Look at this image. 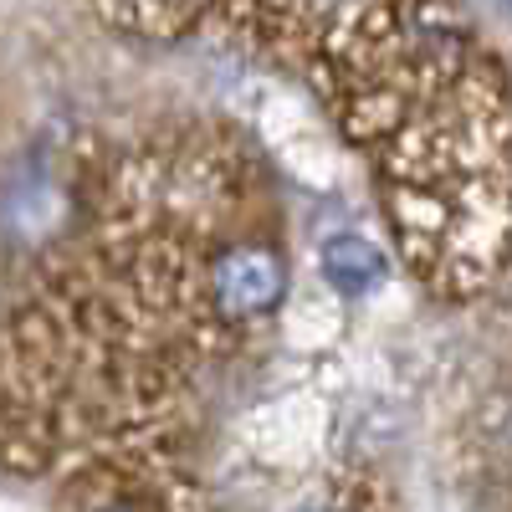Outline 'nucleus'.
<instances>
[{"mask_svg": "<svg viewBox=\"0 0 512 512\" xmlns=\"http://www.w3.org/2000/svg\"><path fill=\"white\" fill-rule=\"evenodd\" d=\"M210 308H216L221 323L246 328V323H262L287 292V267L282 256L262 241H236L226 246L216 262H210Z\"/></svg>", "mask_w": 512, "mask_h": 512, "instance_id": "obj_1", "label": "nucleus"}, {"mask_svg": "<svg viewBox=\"0 0 512 512\" xmlns=\"http://www.w3.org/2000/svg\"><path fill=\"white\" fill-rule=\"evenodd\" d=\"M384 251L364 236H328L323 241V277L338 287V292H349V297H364L384 282Z\"/></svg>", "mask_w": 512, "mask_h": 512, "instance_id": "obj_2", "label": "nucleus"}, {"mask_svg": "<svg viewBox=\"0 0 512 512\" xmlns=\"http://www.w3.org/2000/svg\"><path fill=\"white\" fill-rule=\"evenodd\" d=\"M205 0H98V11L128 31H144V36H169V31H185L195 21V11Z\"/></svg>", "mask_w": 512, "mask_h": 512, "instance_id": "obj_3", "label": "nucleus"}, {"mask_svg": "<svg viewBox=\"0 0 512 512\" xmlns=\"http://www.w3.org/2000/svg\"><path fill=\"white\" fill-rule=\"evenodd\" d=\"M277 6L303 11V16H333V11H344V6H369V0H277Z\"/></svg>", "mask_w": 512, "mask_h": 512, "instance_id": "obj_4", "label": "nucleus"}, {"mask_svg": "<svg viewBox=\"0 0 512 512\" xmlns=\"http://www.w3.org/2000/svg\"><path fill=\"white\" fill-rule=\"evenodd\" d=\"M103 512H123V507H103Z\"/></svg>", "mask_w": 512, "mask_h": 512, "instance_id": "obj_5", "label": "nucleus"}, {"mask_svg": "<svg viewBox=\"0 0 512 512\" xmlns=\"http://www.w3.org/2000/svg\"><path fill=\"white\" fill-rule=\"evenodd\" d=\"M313 512H328V507H313Z\"/></svg>", "mask_w": 512, "mask_h": 512, "instance_id": "obj_6", "label": "nucleus"}]
</instances>
